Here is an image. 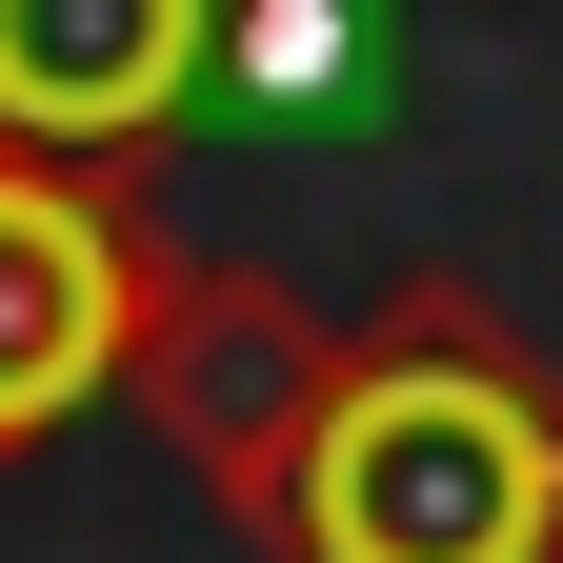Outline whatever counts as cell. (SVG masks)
I'll use <instances>...</instances> for the list:
<instances>
[{"label": "cell", "instance_id": "277c9868", "mask_svg": "<svg viewBox=\"0 0 563 563\" xmlns=\"http://www.w3.org/2000/svg\"><path fill=\"white\" fill-rule=\"evenodd\" d=\"M222 101V0H0V162L162 181Z\"/></svg>", "mask_w": 563, "mask_h": 563}, {"label": "cell", "instance_id": "5b68a950", "mask_svg": "<svg viewBox=\"0 0 563 563\" xmlns=\"http://www.w3.org/2000/svg\"><path fill=\"white\" fill-rule=\"evenodd\" d=\"M383 41H402V0H222V101H262V121H383Z\"/></svg>", "mask_w": 563, "mask_h": 563}, {"label": "cell", "instance_id": "3957f363", "mask_svg": "<svg viewBox=\"0 0 563 563\" xmlns=\"http://www.w3.org/2000/svg\"><path fill=\"white\" fill-rule=\"evenodd\" d=\"M162 262H181V222L141 181L0 162V463L60 443L81 402H121V342H141V282Z\"/></svg>", "mask_w": 563, "mask_h": 563}, {"label": "cell", "instance_id": "6da1fadb", "mask_svg": "<svg viewBox=\"0 0 563 563\" xmlns=\"http://www.w3.org/2000/svg\"><path fill=\"white\" fill-rule=\"evenodd\" d=\"M282 563H563V363L422 262L383 322H342L322 422L262 483Z\"/></svg>", "mask_w": 563, "mask_h": 563}, {"label": "cell", "instance_id": "7a4b0ae2", "mask_svg": "<svg viewBox=\"0 0 563 563\" xmlns=\"http://www.w3.org/2000/svg\"><path fill=\"white\" fill-rule=\"evenodd\" d=\"M322 363H342V322H322V302H302L282 262H201V242H181L162 282H141V342H121V402L162 422V443H181L201 483H222L242 523H262L282 443L322 422Z\"/></svg>", "mask_w": 563, "mask_h": 563}]
</instances>
